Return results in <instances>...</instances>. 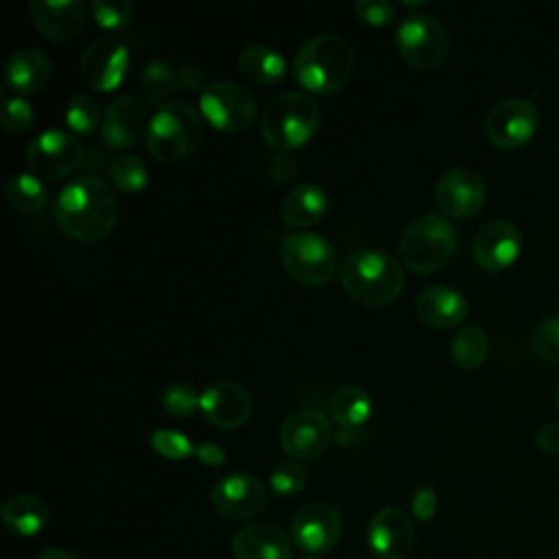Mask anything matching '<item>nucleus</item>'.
I'll return each instance as SVG.
<instances>
[{
  "label": "nucleus",
  "instance_id": "f257e3e1",
  "mask_svg": "<svg viewBox=\"0 0 559 559\" xmlns=\"http://www.w3.org/2000/svg\"><path fill=\"white\" fill-rule=\"evenodd\" d=\"M52 214L68 236L83 242H98L116 227L118 199L105 179L81 175L57 192Z\"/></svg>",
  "mask_w": 559,
  "mask_h": 559
},
{
  "label": "nucleus",
  "instance_id": "f03ea898",
  "mask_svg": "<svg viewBox=\"0 0 559 559\" xmlns=\"http://www.w3.org/2000/svg\"><path fill=\"white\" fill-rule=\"evenodd\" d=\"M341 286L358 304L386 306L404 290V271L389 251L362 247L345 258Z\"/></svg>",
  "mask_w": 559,
  "mask_h": 559
},
{
  "label": "nucleus",
  "instance_id": "7ed1b4c3",
  "mask_svg": "<svg viewBox=\"0 0 559 559\" xmlns=\"http://www.w3.org/2000/svg\"><path fill=\"white\" fill-rule=\"evenodd\" d=\"M354 48L338 33H319L304 41L293 59L295 79L314 94H332L347 85L354 72Z\"/></svg>",
  "mask_w": 559,
  "mask_h": 559
},
{
  "label": "nucleus",
  "instance_id": "20e7f679",
  "mask_svg": "<svg viewBox=\"0 0 559 559\" xmlns=\"http://www.w3.org/2000/svg\"><path fill=\"white\" fill-rule=\"evenodd\" d=\"M203 140V118L186 100H168L157 107L148 122L146 146L164 164L190 157Z\"/></svg>",
  "mask_w": 559,
  "mask_h": 559
},
{
  "label": "nucleus",
  "instance_id": "39448f33",
  "mask_svg": "<svg viewBox=\"0 0 559 559\" xmlns=\"http://www.w3.org/2000/svg\"><path fill=\"white\" fill-rule=\"evenodd\" d=\"M321 120L317 100L304 92H282L262 111L260 133L277 151H293L306 144Z\"/></svg>",
  "mask_w": 559,
  "mask_h": 559
},
{
  "label": "nucleus",
  "instance_id": "423d86ee",
  "mask_svg": "<svg viewBox=\"0 0 559 559\" xmlns=\"http://www.w3.org/2000/svg\"><path fill=\"white\" fill-rule=\"evenodd\" d=\"M454 225L437 212L415 216L400 236V258L415 273H435L443 269L456 251Z\"/></svg>",
  "mask_w": 559,
  "mask_h": 559
},
{
  "label": "nucleus",
  "instance_id": "0eeeda50",
  "mask_svg": "<svg viewBox=\"0 0 559 559\" xmlns=\"http://www.w3.org/2000/svg\"><path fill=\"white\" fill-rule=\"evenodd\" d=\"M280 255L286 273L306 286H323L336 273V251L328 238L297 229L282 238Z\"/></svg>",
  "mask_w": 559,
  "mask_h": 559
},
{
  "label": "nucleus",
  "instance_id": "6e6552de",
  "mask_svg": "<svg viewBox=\"0 0 559 559\" xmlns=\"http://www.w3.org/2000/svg\"><path fill=\"white\" fill-rule=\"evenodd\" d=\"M395 46L402 59L417 70H435L443 63L450 39L445 26L428 13H408L395 31Z\"/></svg>",
  "mask_w": 559,
  "mask_h": 559
},
{
  "label": "nucleus",
  "instance_id": "1a4fd4ad",
  "mask_svg": "<svg viewBox=\"0 0 559 559\" xmlns=\"http://www.w3.org/2000/svg\"><path fill=\"white\" fill-rule=\"evenodd\" d=\"M199 109L212 127L236 133L255 120L258 103L251 90L236 81H212L199 94Z\"/></svg>",
  "mask_w": 559,
  "mask_h": 559
},
{
  "label": "nucleus",
  "instance_id": "9d476101",
  "mask_svg": "<svg viewBox=\"0 0 559 559\" xmlns=\"http://www.w3.org/2000/svg\"><path fill=\"white\" fill-rule=\"evenodd\" d=\"M26 166L39 179H63L74 173L83 159V146L72 131L46 129L26 146Z\"/></svg>",
  "mask_w": 559,
  "mask_h": 559
},
{
  "label": "nucleus",
  "instance_id": "9b49d317",
  "mask_svg": "<svg viewBox=\"0 0 559 559\" xmlns=\"http://www.w3.org/2000/svg\"><path fill=\"white\" fill-rule=\"evenodd\" d=\"M539 124V111L528 98L511 96L498 100L485 116V135L498 148L526 144Z\"/></svg>",
  "mask_w": 559,
  "mask_h": 559
},
{
  "label": "nucleus",
  "instance_id": "f8f14e48",
  "mask_svg": "<svg viewBox=\"0 0 559 559\" xmlns=\"http://www.w3.org/2000/svg\"><path fill=\"white\" fill-rule=\"evenodd\" d=\"M81 79L96 92L116 90L129 70V48L116 35H103L90 41L79 61Z\"/></svg>",
  "mask_w": 559,
  "mask_h": 559
},
{
  "label": "nucleus",
  "instance_id": "ddd939ff",
  "mask_svg": "<svg viewBox=\"0 0 559 559\" xmlns=\"http://www.w3.org/2000/svg\"><path fill=\"white\" fill-rule=\"evenodd\" d=\"M341 531L343 522L336 507L328 502H310L295 513L290 522V542L297 550L317 557L336 546Z\"/></svg>",
  "mask_w": 559,
  "mask_h": 559
},
{
  "label": "nucleus",
  "instance_id": "4468645a",
  "mask_svg": "<svg viewBox=\"0 0 559 559\" xmlns=\"http://www.w3.org/2000/svg\"><path fill=\"white\" fill-rule=\"evenodd\" d=\"M332 441L330 419L317 408L293 411L280 428V445L295 461L317 459Z\"/></svg>",
  "mask_w": 559,
  "mask_h": 559
},
{
  "label": "nucleus",
  "instance_id": "2eb2a0df",
  "mask_svg": "<svg viewBox=\"0 0 559 559\" xmlns=\"http://www.w3.org/2000/svg\"><path fill=\"white\" fill-rule=\"evenodd\" d=\"M485 201V179L474 168H450L435 186V203L443 216L469 218Z\"/></svg>",
  "mask_w": 559,
  "mask_h": 559
},
{
  "label": "nucleus",
  "instance_id": "dca6fc26",
  "mask_svg": "<svg viewBox=\"0 0 559 559\" xmlns=\"http://www.w3.org/2000/svg\"><path fill=\"white\" fill-rule=\"evenodd\" d=\"M210 500L221 515L229 520H249L264 509L266 487L251 474L234 472L214 483Z\"/></svg>",
  "mask_w": 559,
  "mask_h": 559
},
{
  "label": "nucleus",
  "instance_id": "f3484780",
  "mask_svg": "<svg viewBox=\"0 0 559 559\" xmlns=\"http://www.w3.org/2000/svg\"><path fill=\"white\" fill-rule=\"evenodd\" d=\"M415 542V526L397 507L378 509L367 524V544L378 559H406Z\"/></svg>",
  "mask_w": 559,
  "mask_h": 559
},
{
  "label": "nucleus",
  "instance_id": "a211bd4d",
  "mask_svg": "<svg viewBox=\"0 0 559 559\" xmlns=\"http://www.w3.org/2000/svg\"><path fill=\"white\" fill-rule=\"evenodd\" d=\"M148 122L151 118L146 116L144 105L135 96L122 94L105 107L100 135L111 148H129L140 140H146Z\"/></svg>",
  "mask_w": 559,
  "mask_h": 559
},
{
  "label": "nucleus",
  "instance_id": "6ab92c4d",
  "mask_svg": "<svg viewBox=\"0 0 559 559\" xmlns=\"http://www.w3.org/2000/svg\"><path fill=\"white\" fill-rule=\"evenodd\" d=\"M522 247V236L520 229L504 218H496L485 223L476 236H474V260L487 269V271H502L511 266Z\"/></svg>",
  "mask_w": 559,
  "mask_h": 559
},
{
  "label": "nucleus",
  "instance_id": "aec40b11",
  "mask_svg": "<svg viewBox=\"0 0 559 559\" xmlns=\"http://www.w3.org/2000/svg\"><path fill=\"white\" fill-rule=\"evenodd\" d=\"M28 15L46 39L70 41L85 24L87 4L83 0H31Z\"/></svg>",
  "mask_w": 559,
  "mask_h": 559
},
{
  "label": "nucleus",
  "instance_id": "412c9836",
  "mask_svg": "<svg viewBox=\"0 0 559 559\" xmlns=\"http://www.w3.org/2000/svg\"><path fill=\"white\" fill-rule=\"evenodd\" d=\"M199 408L214 426L238 428L251 415V395L234 380H218L201 391Z\"/></svg>",
  "mask_w": 559,
  "mask_h": 559
},
{
  "label": "nucleus",
  "instance_id": "4be33fe9",
  "mask_svg": "<svg viewBox=\"0 0 559 559\" xmlns=\"http://www.w3.org/2000/svg\"><path fill=\"white\" fill-rule=\"evenodd\" d=\"M236 559H290L293 542L273 522H251L231 539Z\"/></svg>",
  "mask_w": 559,
  "mask_h": 559
},
{
  "label": "nucleus",
  "instance_id": "5701e85b",
  "mask_svg": "<svg viewBox=\"0 0 559 559\" xmlns=\"http://www.w3.org/2000/svg\"><path fill=\"white\" fill-rule=\"evenodd\" d=\"M52 74V63L48 55L35 46L17 48L9 55L4 63V85L15 92V96H28L41 92Z\"/></svg>",
  "mask_w": 559,
  "mask_h": 559
},
{
  "label": "nucleus",
  "instance_id": "b1692460",
  "mask_svg": "<svg viewBox=\"0 0 559 559\" xmlns=\"http://www.w3.org/2000/svg\"><path fill=\"white\" fill-rule=\"evenodd\" d=\"M415 314L430 328H454L467 317V301L454 286L430 284L415 299Z\"/></svg>",
  "mask_w": 559,
  "mask_h": 559
},
{
  "label": "nucleus",
  "instance_id": "393cba45",
  "mask_svg": "<svg viewBox=\"0 0 559 559\" xmlns=\"http://www.w3.org/2000/svg\"><path fill=\"white\" fill-rule=\"evenodd\" d=\"M328 205L330 197L319 183H297L284 194L280 203V218L297 231L321 221V216L328 212Z\"/></svg>",
  "mask_w": 559,
  "mask_h": 559
},
{
  "label": "nucleus",
  "instance_id": "a878e982",
  "mask_svg": "<svg viewBox=\"0 0 559 559\" xmlns=\"http://www.w3.org/2000/svg\"><path fill=\"white\" fill-rule=\"evenodd\" d=\"M0 518L11 533L20 537H35L48 526L50 511L39 496L15 493L2 504Z\"/></svg>",
  "mask_w": 559,
  "mask_h": 559
},
{
  "label": "nucleus",
  "instance_id": "bb28decb",
  "mask_svg": "<svg viewBox=\"0 0 559 559\" xmlns=\"http://www.w3.org/2000/svg\"><path fill=\"white\" fill-rule=\"evenodd\" d=\"M238 72L258 85H273L284 79L286 61L280 50L266 44H249L236 57Z\"/></svg>",
  "mask_w": 559,
  "mask_h": 559
},
{
  "label": "nucleus",
  "instance_id": "cd10ccee",
  "mask_svg": "<svg viewBox=\"0 0 559 559\" xmlns=\"http://www.w3.org/2000/svg\"><path fill=\"white\" fill-rule=\"evenodd\" d=\"M328 413L332 421H336L341 428H358L371 415V395L354 384L341 386L332 393L328 402Z\"/></svg>",
  "mask_w": 559,
  "mask_h": 559
},
{
  "label": "nucleus",
  "instance_id": "c85d7f7f",
  "mask_svg": "<svg viewBox=\"0 0 559 559\" xmlns=\"http://www.w3.org/2000/svg\"><path fill=\"white\" fill-rule=\"evenodd\" d=\"M4 197H7L9 205L22 214H37L48 203L46 186L31 170L11 175V179L7 181V188H4Z\"/></svg>",
  "mask_w": 559,
  "mask_h": 559
},
{
  "label": "nucleus",
  "instance_id": "c756f323",
  "mask_svg": "<svg viewBox=\"0 0 559 559\" xmlns=\"http://www.w3.org/2000/svg\"><path fill=\"white\" fill-rule=\"evenodd\" d=\"M179 81L175 68L164 59H151L142 72H140V90L144 98L157 107L173 100V94L177 92Z\"/></svg>",
  "mask_w": 559,
  "mask_h": 559
},
{
  "label": "nucleus",
  "instance_id": "7c9ffc66",
  "mask_svg": "<svg viewBox=\"0 0 559 559\" xmlns=\"http://www.w3.org/2000/svg\"><path fill=\"white\" fill-rule=\"evenodd\" d=\"M489 352V341L483 328L478 325H465L461 328L450 345V354L452 360L461 367V369H476L485 362Z\"/></svg>",
  "mask_w": 559,
  "mask_h": 559
},
{
  "label": "nucleus",
  "instance_id": "2f4dec72",
  "mask_svg": "<svg viewBox=\"0 0 559 559\" xmlns=\"http://www.w3.org/2000/svg\"><path fill=\"white\" fill-rule=\"evenodd\" d=\"M109 179L127 194L140 192L148 181V168L142 157L133 153H120L109 162Z\"/></svg>",
  "mask_w": 559,
  "mask_h": 559
},
{
  "label": "nucleus",
  "instance_id": "473e14b6",
  "mask_svg": "<svg viewBox=\"0 0 559 559\" xmlns=\"http://www.w3.org/2000/svg\"><path fill=\"white\" fill-rule=\"evenodd\" d=\"M103 109L98 105V100L90 94H74L68 103H66V124L70 127V131L74 133H92L96 127H100L103 122Z\"/></svg>",
  "mask_w": 559,
  "mask_h": 559
},
{
  "label": "nucleus",
  "instance_id": "72a5a7b5",
  "mask_svg": "<svg viewBox=\"0 0 559 559\" xmlns=\"http://www.w3.org/2000/svg\"><path fill=\"white\" fill-rule=\"evenodd\" d=\"M162 406L173 417H190L197 406H201V393L190 382H175L164 389L162 393Z\"/></svg>",
  "mask_w": 559,
  "mask_h": 559
},
{
  "label": "nucleus",
  "instance_id": "f704fd0d",
  "mask_svg": "<svg viewBox=\"0 0 559 559\" xmlns=\"http://www.w3.org/2000/svg\"><path fill=\"white\" fill-rule=\"evenodd\" d=\"M151 448L166 456V459H175V461H181V459H188L194 454L197 445L179 430L175 428H157L151 432Z\"/></svg>",
  "mask_w": 559,
  "mask_h": 559
},
{
  "label": "nucleus",
  "instance_id": "c9c22d12",
  "mask_svg": "<svg viewBox=\"0 0 559 559\" xmlns=\"http://www.w3.org/2000/svg\"><path fill=\"white\" fill-rule=\"evenodd\" d=\"M306 480H308V472L301 463L284 461L273 467L269 476V487L277 496H293L306 487Z\"/></svg>",
  "mask_w": 559,
  "mask_h": 559
},
{
  "label": "nucleus",
  "instance_id": "e433bc0d",
  "mask_svg": "<svg viewBox=\"0 0 559 559\" xmlns=\"http://www.w3.org/2000/svg\"><path fill=\"white\" fill-rule=\"evenodd\" d=\"M531 345L537 358L559 365V314H550L537 323Z\"/></svg>",
  "mask_w": 559,
  "mask_h": 559
},
{
  "label": "nucleus",
  "instance_id": "4c0bfd02",
  "mask_svg": "<svg viewBox=\"0 0 559 559\" xmlns=\"http://www.w3.org/2000/svg\"><path fill=\"white\" fill-rule=\"evenodd\" d=\"M90 9L96 24L109 31L124 28L133 15V4L129 0H94Z\"/></svg>",
  "mask_w": 559,
  "mask_h": 559
},
{
  "label": "nucleus",
  "instance_id": "58836bf2",
  "mask_svg": "<svg viewBox=\"0 0 559 559\" xmlns=\"http://www.w3.org/2000/svg\"><path fill=\"white\" fill-rule=\"evenodd\" d=\"M0 124L9 133H24L35 124V109L22 96H11L2 100Z\"/></svg>",
  "mask_w": 559,
  "mask_h": 559
},
{
  "label": "nucleus",
  "instance_id": "ea45409f",
  "mask_svg": "<svg viewBox=\"0 0 559 559\" xmlns=\"http://www.w3.org/2000/svg\"><path fill=\"white\" fill-rule=\"evenodd\" d=\"M354 11H356L358 20H362L371 26L389 24L395 17V4L389 0H358L354 4Z\"/></svg>",
  "mask_w": 559,
  "mask_h": 559
},
{
  "label": "nucleus",
  "instance_id": "a19ab883",
  "mask_svg": "<svg viewBox=\"0 0 559 559\" xmlns=\"http://www.w3.org/2000/svg\"><path fill=\"white\" fill-rule=\"evenodd\" d=\"M411 509H413V515H415L419 522L432 520V515H435V511H437V493H435V489H432V487H419V489L413 493Z\"/></svg>",
  "mask_w": 559,
  "mask_h": 559
},
{
  "label": "nucleus",
  "instance_id": "79ce46f5",
  "mask_svg": "<svg viewBox=\"0 0 559 559\" xmlns=\"http://www.w3.org/2000/svg\"><path fill=\"white\" fill-rule=\"evenodd\" d=\"M177 81H179V87L188 90V92H203L205 85H207V76H205V70L197 63H181L177 68Z\"/></svg>",
  "mask_w": 559,
  "mask_h": 559
},
{
  "label": "nucleus",
  "instance_id": "37998d69",
  "mask_svg": "<svg viewBox=\"0 0 559 559\" xmlns=\"http://www.w3.org/2000/svg\"><path fill=\"white\" fill-rule=\"evenodd\" d=\"M271 175L275 181L284 183L288 179H293L299 170V164L297 159L290 155V151H277V155L271 159V166H269Z\"/></svg>",
  "mask_w": 559,
  "mask_h": 559
},
{
  "label": "nucleus",
  "instance_id": "c03bdc74",
  "mask_svg": "<svg viewBox=\"0 0 559 559\" xmlns=\"http://www.w3.org/2000/svg\"><path fill=\"white\" fill-rule=\"evenodd\" d=\"M535 441H537L539 450H544L546 454H559V424L557 421L544 424L537 430Z\"/></svg>",
  "mask_w": 559,
  "mask_h": 559
},
{
  "label": "nucleus",
  "instance_id": "a18cd8bd",
  "mask_svg": "<svg viewBox=\"0 0 559 559\" xmlns=\"http://www.w3.org/2000/svg\"><path fill=\"white\" fill-rule=\"evenodd\" d=\"M194 456L205 465H223L225 463V450L218 443H199L194 450Z\"/></svg>",
  "mask_w": 559,
  "mask_h": 559
},
{
  "label": "nucleus",
  "instance_id": "49530a36",
  "mask_svg": "<svg viewBox=\"0 0 559 559\" xmlns=\"http://www.w3.org/2000/svg\"><path fill=\"white\" fill-rule=\"evenodd\" d=\"M35 559H79V557L66 548H46Z\"/></svg>",
  "mask_w": 559,
  "mask_h": 559
},
{
  "label": "nucleus",
  "instance_id": "de8ad7c7",
  "mask_svg": "<svg viewBox=\"0 0 559 559\" xmlns=\"http://www.w3.org/2000/svg\"><path fill=\"white\" fill-rule=\"evenodd\" d=\"M402 4H406V7H421V4H426V0H402Z\"/></svg>",
  "mask_w": 559,
  "mask_h": 559
},
{
  "label": "nucleus",
  "instance_id": "09e8293b",
  "mask_svg": "<svg viewBox=\"0 0 559 559\" xmlns=\"http://www.w3.org/2000/svg\"><path fill=\"white\" fill-rule=\"evenodd\" d=\"M552 397H555V404H557V408H559V378H557V382H555V389H552Z\"/></svg>",
  "mask_w": 559,
  "mask_h": 559
},
{
  "label": "nucleus",
  "instance_id": "8fccbe9b",
  "mask_svg": "<svg viewBox=\"0 0 559 559\" xmlns=\"http://www.w3.org/2000/svg\"><path fill=\"white\" fill-rule=\"evenodd\" d=\"M304 559H319V557H304Z\"/></svg>",
  "mask_w": 559,
  "mask_h": 559
},
{
  "label": "nucleus",
  "instance_id": "3c124183",
  "mask_svg": "<svg viewBox=\"0 0 559 559\" xmlns=\"http://www.w3.org/2000/svg\"><path fill=\"white\" fill-rule=\"evenodd\" d=\"M365 559H371V557H365Z\"/></svg>",
  "mask_w": 559,
  "mask_h": 559
}]
</instances>
